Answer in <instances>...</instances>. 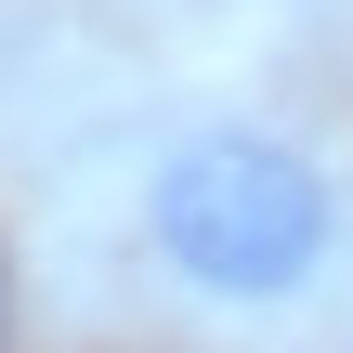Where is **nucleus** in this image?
Instances as JSON below:
<instances>
[{
  "label": "nucleus",
  "instance_id": "1",
  "mask_svg": "<svg viewBox=\"0 0 353 353\" xmlns=\"http://www.w3.org/2000/svg\"><path fill=\"white\" fill-rule=\"evenodd\" d=\"M118 262L223 353H353V144L183 105L118 157Z\"/></svg>",
  "mask_w": 353,
  "mask_h": 353
},
{
  "label": "nucleus",
  "instance_id": "2",
  "mask_svg": "<svg viewBox=\"0 0 353 353\" xmlns=\"http://www.w3.org/2000/svg\"><path fill=\"white\" fill-rule=\"evenodd\" d=\"M0 288H13V275H0ZM0 353H13V341H0Z\"/></svg>",
  "mask_w": 353,
  "mask_h": 353
}]
</instances>
